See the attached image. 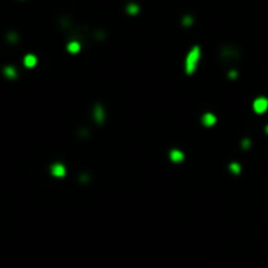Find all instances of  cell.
<instances>
[{"label":"cell","instance_id":"6da1fadb","mask_svg":"<svg viewBox=\"0 0 268 268\" xmlns=\"http://www.w3.org/2000/svg\"><path fill=\"white\" fill-rule=\"evenodd\" d=\"M200 60H201V49L200 46L195 45L187 51L186 56H184V63H183L184 73L187 76H192L196 72L197 67H199Z\"/></svg>","mask_w":268,"mask_h":268},{"label":"cell","instance_id":"7a4b0ae2","mask_svg":"<svg viewBox=\"0 0 268 268\" xmlns=\"http://www.w3.org/2000/svg\"><path fill=\"white\" fill-rule=\"evenodd\" d=\"M92 118L97 126H102L106 120V110L101 103H96L92 109Z\"/></svg>","mask_w":268,"mask_h":268},{"label":"cell","instance_id":"3957f363","mask_svg":"<svg viewBox=\"0 0 268 268\" xmlns=\"http://www.w3.org/2000/svg\"><path fill=\"white\" fill-rule=\"evenodd\" d=\"M252 110L256 114H263L268 110V98L266 97H258L252 102Z\"/></svg>","mask_w":268,"mask_h":268},{"label":"cell","instance_id":"277c9868","mask_svg":"<svg viewBox=\"0 0 268 268\" xmlns=\"http://www.w3.org/2000/svg\"><path fill=\"white\" fill-rule=\"evenodd\" d=\"M50 173L55 178H64L65 174H67V168L61 162H55L50 166Z\"/></svg>","mask_w":268,"mask_h":268},{"label":"cell","instance_id":"5b68a950","mask_svg":"<svg viewBox=\"0 0 268 268\" xmlns=\"http://www.w3.org/2000/svg\"><path fill=\"white\" fill-rule=\"evenodd\" d=\"M200 122L204 127H214L217 123V117L213 113H204L200 118Z\"/></svg>","mask_w":268,"mask_h":268},{"label":"cell","instance_id":"8992f818","mask_svg":"<svg viewBox=\"0 0 268 268\" xmlns=\"http://www.w3.org/2000/svg\"><path fill=\"white\" fill-rule=\"evenodd\" d=\"M169 160L173 162V164H181L184 161V153L178 148H173L170 149L169 152Z\"/></svg>","mask_w":268,"mask_h":268},{"label":"cell","instance_id":"52a82bcc","mask_svg":"<svg viewBox=\"0 0 268 268\" xmlns=\"http://www.w3.org/2000/svg\"><path fill=\"white\" fill-rule=\"evenodd\" d=\"M67 51L72 55H76L81 51V43L78 41H69L67 45Z\"/></svg>","mask_w":268,"mask_h":268},{"label":"cell","instance_id":"ba28073f","mask_svg":"<svg viewBox=\"0 0 268 268\" xmlns=\"http://www.w3.org/2000/svg\"><path fill=\"white\" fill-rule=\"evenodd\" d=\"M37 63H38V59H37L36 55H33V54L25 55V58H24V65H25L26 68H33V67H36Z\"/></svg>","mask_w":268,"mask_h":268},{"label":"cell","instance_id":"9c48e42d","mask_svg":"<svg viewBox=\"0 0 268 268\" xmlns=\"http://www.w3.org/2000/svg\"><path fill=\"white\" fill-rule=\"evenodd\" d=\"M4 75L8 77V78H16L17 77V71L15 67H12V65H7L5 68H4Z\"/></svg>","mask_w":268,"mask_h":268},{"label":"cell","instance_id":"30bf717a","mask_svg":"<svg viewBox=\"0 0 268 268\" xmlns=\"http://www.w3.org/2000/svg\"><path fill=\"white\" fill-rule=\"evenodd\" d=\"M229 171L231 174H234V175H238V174H241V171H242V168H241V164H238V162H230L229 164Z\"/></svg>","mask_w":268,"mask_h":268},{"label":"cell","instance_id":"8fae6325","mask_svg":"<svg viewBox=\"0 0 268 268\" xmlns=\"http://www.w3.org/2000/svg\"><path fill=\"white\" fill-rule=\"evenodd\" d=\"M126 11H127L128 15H137V13H139V7H137V4L131 3V4H128V5L126 7Z\"/></svg>","mask_w":268,"mask_h":268},{"label":"cell","instance_id":"7c38bea8","mask_svg":"<svg viewBox=\"0 0 268 268\" xmlns=\"http://www.w3.org/2000/svg\"><path fill=\"white\" fill-rule=\"evenodd\" d=\"M192 24H194V20H192L191 16H184L183 17V25L184 26H190Z\"/></svg>","mask_w":268,"mask_h":268},{"label":"cell","instance_id":"4fadbf2b","mask_svg":"<svg viewBox=\"0 0 268 268\" xmlns=\"http://www.w3.org/2000/svg\"><path fill=\"white\" fill-rule=\"evenodd\" d=\"M241 144H242V148H243V149H249L250 147H251V141H250L249 139H243Z\"/></svg>","mask_w":268,"mask_h":268},{"label":"cell","instance_id":"5bb4252c","mask_svg":"<svg viewBox=\"0 0 268 268\" xmlns=\"http://www.w3.org/2000/svg\"><path fill=\"white\" fill-rule=\"evenodd\" d=\"M237 76H238V72L234 71V69H231V71H229V73H228V77L231 78V80H234Z\"/></svg>","mask_w":268,"mask_h":268},{"label":"cell","instance_id":"9a60e30c","mask_svg":"<svg viewBox=\"0 0 268 268\" xmlns=\"http://www.w3.org/2000/svg\"><path fill=\"white\" fill-rule=\"evenodd\" d=\"M264 131H266V132H267V134H268V124H267V126H266V128H264Z\"/></svg>","mask_w":268,"mask_h":268}]
</instances>
